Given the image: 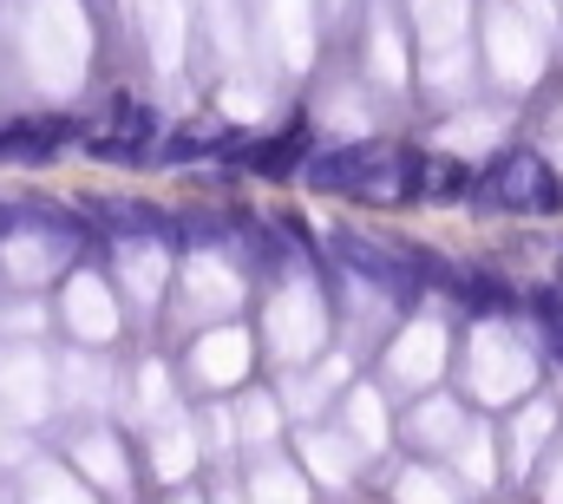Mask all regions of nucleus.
I'll list each match as a JSON object with an SVG mask.
<instances>
[{
	"mask_svg": "<svg viewBox=\"0 0 563 504\" xmlns=\"http://www.w3.org/2000/svg\"><path fill=\"white\" fill-rule=\"evenodd\" d=\"M465 439V419L445 406V399H426L420 413L407 419V446H426V452H445V446H459Z\"/></svg>",
	"mask_w": 563,
	"mask_h": 504,
	"instance_id": "obj_1",
	"label": "nucleus"
},
{
	"mask_svg": "<svg viewBox=\"0 0 563 504\" xmlns=\"http://www.w3.org/2000/svg\"><path fill=\"white\" fill-rule=\"evenodd\" d=\"M439 492H445V485H439L432 472H400V492H394V498L400 504H452V498H439Z\"/></svg>",
	"mask_w": 563,
	"mask_h": 504,
	"instance_id": "obj_2",
	"label": "nucleus"
},
{
	"mask_svg": "<svg viewBox=\"0 0 563 504\" xmlns=\"http://www.w3.org/2000/svg\"><path fill=\"white\" fill-rule=\"evenodd\" d=\"M184 504H197V498H184Z\"/></svg>",
	"mask_w": 563,
	"mask_h": 504,
	"instance_id": "obj_3",
	"label": "nucleus"
}]
</instances>
